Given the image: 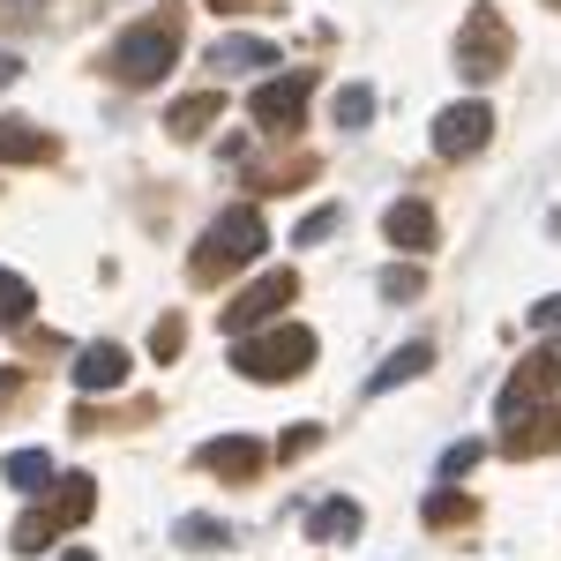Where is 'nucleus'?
Listing matches in <instances>:
<instances>
[{
	"instance_id": "25",
	"label": "nucleus",
	"mask_w": 561,
	"mask_h": 561,
	"mask_svg": "<svg viewBox=\"0 0 561 561\" xmlns=\"http://www.w3.org/2000/svg\"><path fill=\"white\" fill-rule=\"evenodd\" d=\"M330 232H337V210H314V217L300 225V248H322Z\"/></svg>"
},
{
	"instance_id": "29",
	"label": "nucleus",
	"mask_w": 561,
	"mask_h": 561,
	"mask_svg": "<svg viewBox=\"0 0 561 561\" xmlns=\"http://www.w3.org/2000/svg\"><path fill=\"white\" fill-rule=\"evenodd\" d=\"M8 83H15V60H8V53H0V90H8Z\"/></svg>"
},
{
	"instance_id": "1",
	"label": "nucleus",
	"mask_w": 561,
	"mask_h": 561,
	"mask_svg": "<svg viewBox=\"0 0 561 561\" xmlns=\"http://www.w3.org/2000/svg\"><path fill=\"white\" fill-rule=\"evenodd\" d=\"M232 367H240L248 382H293V375L314 367V330H300V322L255 330V337H240V345H232Z\"/></svg>"
},
{
	"instance_id": "24",
	"label": "nucleus",
	"mask_w": 561,
	"mask_h": 561,
	"mask_svg": "<svg viewBox=\"0 0 561 561\" xmlns=\"http://www.w3.org/2000/svg\"><path fill=\"white\" fill-rule=\"evenodd\" d=\"M180 547H225V531H217L210 517H187L180 524Z\"/></svg>"
},
{
	"instance_id": "7",
	"label": "nucleus",
	"mask_w": 561,
	"mask_h": 561,
	"mask_svg": "<svg viewBox=\"0 0 561 561\" xmlns=\"http://www.w3.org/2000/svg\"><path fill=\"white\" fill-rule=\"evenodd\" d=\"M547 389H561V345L531 352L517 375L502 382V404H494V412H502V427H524V412H539V397H547Z\"/></svg>"
},
{
	"instance_id": "26",
	"label": "nucleus",
	"mask_w": 561,
	"mask_h": 561,
	"mask_svg": "<svg viewBox=\"0 0 561 561\" xmlns=\"http://www.w3.org/2000/svg\"><path fill=\"white\" fill-rule=\"evenodd\" d=\"M150 352H158V359H173V352H180V314H165V322L150 330Z\"/></svg>"
},
{
	"instance_id": "20",
	"label": "nucleus",
	"mask_w": 561,
	"mask_h": 561,
	"mask_svg": "<svg viewBox=\"0 0 561 561\" xmlns=\"http://www.w3.org/2000/svg\"><path fill=\"white\" fill-rule=\"evenodd\" d=\"M420 293H427L420 262H389V270H382V300H420Z\"/></svg>"
},
{
	"instance_id": "21",
	"label": "nucleus",
	"mask_w": 561,
	"mask_h": 561,
	"mask_svg": "<svg viewBox=\"0 0 561 561\" xmlns=\"http://www.w3.org/2000/svg\"><path fill=\"white\" fill-rule=\"evenodd\" d=\"M427 524H442V531H449V524H472V502H465L457 486H442V494H427Z\"/></svg>"
},
{
	"instance_id": "14",
	"label": "nucleus",
	"mask_w": 561,
	"mask_h": 561,
	"mask_svg": "<svg viewBox=\"0 0 561 561\" xmlns=\"http://www.w3.org/2000/svg\"><path fill=\"white\" fill-rule=\"evenodd\" d=\"M210 68H217V76H232V68H277V45L248 38V31H240V38H217L210 45Z\"/></svg>"
},
{
	"instance_id": "30",
	"label": "nucleus",
	"mask_w": 561,
	"mask_h": 561,
	"mask_svg": "<svg viewBox=\"0 0 561 561\" xmlns=\"http://www.w3.org/2000/svg\"><path fill=\"white\" fill-rule=\"evenodd\" d=\"M60 561H90V554H83V547H68V554H60Z\"/></svg>"
},
{
	"instance_id": "8",
	"label": "nucleus",
	"mask_w": 561,
	"mask_h": 561,
	"mask_svg": "<svg viewBox=\"0 0 561 561\" xmlns=\"http://www.w3.org/2000/svg\"><path fill=\"white\" fill-rule=\"evenodd\" d=\"M307 90H314V76H307V68H293V76H270V83L248 98V105H255V128L293 135V128H300V113H307Z\"/></svg>"
},
{
	"instance_id": "22",
	"label": "nucleus",
	"mask_w": 561,
	"mask_h": 561,
	"mask_svg": "<svg viewBox=\"0 0 561 561\" xmlns=\"http://www.w3.org/2000/svg\"><path fill=\"white\" fill-rule=\"evenodd\" d=\"M479 457H486V442H449V449H442V465H434V472H442V479H449V486H457V479L472 472Z\"/></svg>"
},
{
	"instance_id": "17",
	"label": "nucleus",
	"mask_w": 561,
	"mask_h": 561,
	"mask_svg": "<svg viewBox=\"0 0 561 561\" xmlns=\"http://www.w3.org/2000/svg\"><path fill=\"white\" fill-rule=\"evenodd\" d=\"M217 113H225V105H217L210 90H203V98H180V105H173V121H165V135H180V142H195V135L210 128Z\"/></svg>"
},
{
	"instance_id": "15",
	"label": "nucleus",
	"mask_w": 561,
	"mask_h": 561,
	"mask_svg": "<svg viewBox=\"0 0 561 561\" xmlns=\"http://www.w3.org/2000/svg\"><path fill=\"white\" fill-rule=\"evenodd\" d=\"M76 382L83 389H121L128 382V352L121 345H90L83 359H76Z\"/></svg>"
},
{
	"instance_id": "28",
	"label": "nucleus",
	"mask_w": 561,
	"mask_h": 561,
	"mask_svg": "<svg viewBox=\"0 0 561 561\" xmlns=\"http://www.w3.org/2000/svg\"><path fill=\"white\" fill-rule=\"evenodd\" d=\"M38 8H45V0H0V15H8V23H31Z\"/></svg>"
},
{
	"instance_id": "13",
	"label": "nucleus",
	"mask_w": 561,
	"mask_h": 561,
	"mask_svg": "<svg viewBox=\"0 0 561 561\" xmlns=\"http://www.w3.org/2000/svg\"><path fill=\"white\" fill-rule=\"evenodd\" d=\"M0 472H8V486H15V494H53V486H60V465H53L45 449H15Z\"/></svg>"
},
{
	"instance_id": "12",
	"label": "nucleus",
	"mask_w": 561,
	"mask_h": 561,
	"mask_svg": "<svg viewBox=\"0 0 561 561\" xmlns=\"http://www.w3.org/2000/svg\"><path fill=\"white\" fill-rule=\"evenodd\" d=\"M434 367V345H404V352H389L382 367L367 375V397H389V389H404V382H420Z\"/></svg>"
},
{
	"instance_id": "5",
	"label": "nucleus",
	"mask_w": 561,
	"mask_h": 561,
	"mask_svg": "<svg viewBox=\"0 0 561 561\" xmlns=\"http://www.w3.org/2000/svg\"><path fill=\"white\" fill-rule=\"evenodd\" d=\"M90 494H98V486H90L83 472H68L60 486H53V502H45V510H31V517L15 524V539H8V547H15V554H38L45 531H68V524L90 517Z\"/></svg>"
},
{
	"instance_id": "19",
	"label": "nucleus",
	"mask_w": 561,
	"mask_h": 561,
	"mask_svg": "<svg viewBox=\"0 0 561 561\" xmlns=\"http://www.w3.org/2000/svg\"><path fill=\"white\" fill-rule=\"evenodd\" d=\"M31 307H38V293L15 277V270H0V330H15V322H31Z\"/></svg>"
},
{
	"instance_id": "3",
	"label": "nucleus",
	"mask_w": 561,
	"mask_h": 561,
	"mask_svg": "<svg viewBox=\"0 0 561 561\" xmlns=\"http://www.w3.org/2000/svg\"><path fill=\"white\" fill-rule=\"evenodd\" d=\"M262 248H270V225H262L255 203H240V210H225L195 240V277H217V270H240V262H255Z\"/></svg>"
},
{
	"instance_id": "6",
	"label": "nucleus",
	"mask_w": 561,
	"mask_h": 561,
	"mask_svg": "<svg viewBox=\"0 0 561 561\" xmlns=\"http://www.w3.org/2000/svg\"><path fill=\"white\" fill-rule=\"evenodd\" d=\"M293 293H300V277H293V270H270V277H255L240 300H225V314H217V322H225V337H255L270 314H285V307H293Z\"/></svg>"
},
{
	"instance_id": "10",
	"label": "nucleus",
	"mask_w": 561,
	"mask_h": 561,
	"mask_svg": "<svg viewBox=\"0 0 561 561\" xmlns=\"http://www.w3.org/2000/svg\"><path fill=\"white\" fill-rule=\"evenodd\" d=\"M195 465L217 479H255L262 472V442H248V434H225V442H203L195 449Z\"/></svg>"
},
{
	"instance_id": "11",
	"label": "nucleus",
	"mask_w": 561,
	"mask_h": 561,
	"mask_svg": "<svg viewBox=\"0 0 561 561\" xmlns=\"http://www.w3.org/2000/svg\"><path fill=\"white\" fill-rule=\"evenodd\" d=\"M382 232H389V248L427 255V248H434V210H427V203H389V210H382Z\"/></svg>"
},
{
	"instance_id": "9",
	"label": "nucleus",
	"mask_w": 561,
	"mask_h": 561,
	"mask_svg": "<svg viewBox=\"0 0 561 561\" xmlns=\"http://www.w3.org/2000/svg\"><path fill=\"white\" fill-rule=\"evenodd\" d=\"M60 158V142L31 121H15V113H0V165H53Z\"/></svg>"
},
{
	"instance_id": "27",
	"label": "nucleus",
	"mask_w": 561,
	"mask_h": 561,
	"mask_svg": "<svg viewBox=\"0 0 561 561\" xmlns=\"http://www.w3.org/2000/svg\"><path fill=\"white\" fill-rule=\"evenodd\" d=\"M300 449H314V427H293L285 442H277V457H300Z\"/></svg>"
},
{
	"instance_id": "31",
	"label": "nucleus",
	"mask_w": 561,
	"mask_h": 561,
	"mask_svg": "<svg viewBox=\"0 0 561 561\" xmlns=\"http://www.w3.org/2000/svg\"><path fill=\"white\" fill-rule=\"evenodd\" d=\"M210 8H225V0H210Z\"/></svg>"
},
{
	"instance_id": "4",
	"label": "nucleus",
	"mask_w": 561,
	"mask_h": 561,
	"mask_svg": "<svg viewBox=\"0 0 561 561\" xmlns=\"http://www.w3.org/2000/svg\"><path fill=\"white\" fill-rule=\"evenodd\" d=\"M427 142H434V158H442V165H465V158H479V150L494 142V113H486L479 98H457V105H442V113H434Z\"/></svg>"
},
{
	"instance_id": "18",
	"label": "nucleus",
	"mask_w": 561,
	"mask_h": 561,
	"mask_svg": "<svg viewBox=\"0 0 561 561\" xmlns=\"http://www.w3.org/2000/svg\"><path fill=\"white\" fill-rule=\"evenodd\" d=\"M330 121H337L345 135H359L367 121H375V90H367V83H345V90H337V105H330Z\"/></svg>"
},
{
	"instance_id": "16",
	"label": "nucleus",
	"mask_w": 561,
	"mask_h": 561,
	"mask_svg": "<svg viewBox=\"0 0 561 561\" xmlns=\"http://www.w3.org/2000/svg\"><path fill=\"white\" fill-rule=\"evenodd\" d=\"M307 531H314V539H352V531H359V502H345V494L314 502V517H307Z\"/></svg>"
},
{
	"instance_id": "2",
	"label": "nucleus",
	"mask_w": 561,
	"mask_h": 561,
	"mask_svg": "<svg viewBox=\"0 0 561 561\" xmlns=\"http://www.w3.org/2000/svg\"><path fill=\"white\" fill-rule=\"evenodd\" d=\"M173 60H180V23L173 15H150V23H135L128 38L113 45V83H128V90L165 83Z\"/></svg>"
},
{
	"instance_id": "23",
	"label": "nucleus",
	"mask_w": 561,
	"mask_h": 561,
	"mask_svg": "<svg viewBox=\"0 0 561 561\" xmlns=\"http://www.w3.org/2000/svg\"><path fill=\"white\" fill-rule=\"evenodd\" d=\"M524 322H531L539 337H554V330H561V293H547V300H531V314H524Z\"/></svg>"
}]
</instances>
